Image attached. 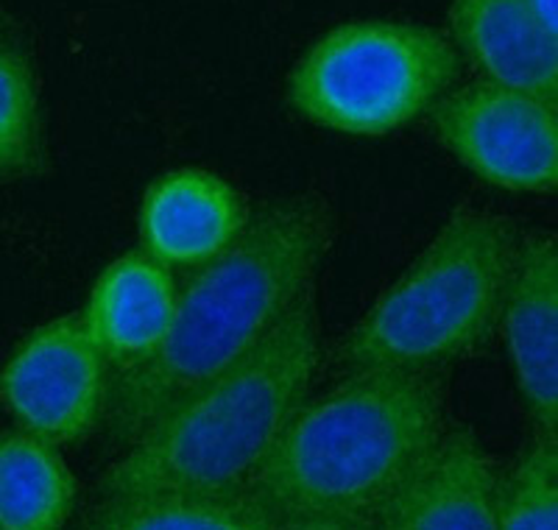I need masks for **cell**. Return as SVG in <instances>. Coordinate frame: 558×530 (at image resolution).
<instances>
[{
    "label": "cell",
    "instance_id": "obj_3",
    "mask_svg": "<svg viewBox=\"0 0 558 530\" xmlns=\"http://www.w3.org/2000/svg\"><path fill=\"white\" fill-rule=\"evenodd\" d=\"M318 363L322 322L307 288L241 360L159 413L109 463L101 494L246 489L279 430L313 394Z\"/></svg>",
    "mask_w": 558,
    "mask_h": 530
},
{
    "label": "cell",
    "instance_id": "obj_8",
    "mask_svg": "<svg viewBox=\"0 0 558 530\" xmlns=\"http://www.w3.org/2000/svg\"><path fill=\"white\" fill-rule=\"evenodd\" d=\"M500 324L517 388L539 433L558 424V254L550 234L520 240Z\"/></svg>",
    "mask_w": 558,
    "mask_h": 530
},
{
    "label": "cell",
    "instance_id": "obj_1",
    "mask_svg": "<svg viewBox=\"0 0 558 530\" xmlns=\"http://www.w3.org/2000/svg\"><path fill=\"white\" fill-rule=\"evenodd\" d=\"M332 229L318 196L279 198L248 215L227 249L193 268L157 349L109 372V436L132 444L177 399L241 360L313 288Z\"/></svg>",
    "mask_w": 558,
    "mask_h": 530
},
{
    "label": "cell",
    "instance_id": "obj_12",
    "mask_svg": "<svg viewBox=\"0 0 558 530\" xmlns=\"http://www.w3.org/2000/svg\"><path fill=\"white\" fill-rule=\"evenodd\" d=\"M450 28L483 76L558 104V34L525 0H452Z\"/></svg>",
    "mask_w": 558,
    "mask_h": 530
},
{
    "label": "cell",
    "instance_id": "obj_2",
    "mask_svg": "<svg viewBox=\"0 0 558 530\" xmlns=\"http://www.w3.org/2000/svg\"><path fill=\"white\" fill-rule=\"evenodd\" d=\"M436 374L352 372L307 397L246 492L268 530H368L445 430Z\"/></svg>",
    "mask_w": 558,
    "mask_h": 530
},
{
    "label": "cell",
    "instance_id": "obj_13",
    "mask_svg": "<svg viewBox=\"0 0 558 530\" xmlns=\"http://www.w3.org/2000/svg\"><path fill=\"white\" fill-rule=\"evenodd\" d=\"M76 478L57 444L0 433V530H59L76 508Z\"/></svg>",
    "mask_w": 558,
    "mask_h": 530
},
{
    "label": "cell",
    "instance_id": "obj_5",
    "mask_svg": "<svg viewBox=\"0 0 558 530\" xmlns=\"http://www.w3.org/2000/svg\"><path fill=\"white\" fill-rule=\"evenodd\" d=\"M461 76L441 32L405 20H352L296 62L286 98L296 115L349 137H383L433 109Z\"/></svg>",
    "mask_w": 558,
    "mask_h": 530
},
{
    "label": "cell",
    "instance_id": "obj_6",
    "mask_svg": "<svg viewBox=\"0 0 558 530\" xmlns=\"http://www.w3.org/2000/svg\"><path fill=\"white\" fill-rule=\"evenodd\" d=\"M438 143L477 179L511 193H547L558 182V104L481 79L433 104Z\"/></svg>",
    "mask_w": 558,
    "mask_h": 530
},
{
    "label": "cell",
    "instance_id": "obj_15",
    "mask_svg": "<svg viewBox=\"0 0 558 530\" xmlns=\"http://www.w3.org/2000/svg\"><path fill=\"white\" fill-rule=\"evenodd\" d=\"M43 165V120L26 51L0 34V182L32 177Z\"/></svg>",
    "mask_w": 558,
    "mask_h": 530
},
{
    "label": "cell",
    "instance_id": "obj_9",
    "mask_svg": "<svg viewBox=\"0 0 558 530\" xmlns=\"http://www.w3.org/2000/svg\"><path fill=\"white\" fill-rule=\"evenodd\" d=\"M495 461L470 430H441L383 511L380 530H495Z\"/></svg>",
    "mask_w": 558,
    "mask_h": 530
},
{
    "label": "cell",
    "instance_id": "obj_10",
    "mask_svg": "<svg viewBox=\"0 0 558 530\" xmlns=\"http://www.w3.org/2000/svg\"><path fill=\"white\" fill-rule=\"evenodd\" d=\"M246 218V204L227 179L182 168L148 188L140 207V243L168 268H196L227 249Z\"/></svg>",
    "mask_w": 558,
    "mask_h": 530
},
{
    "label": "cell",
    "instance_id": "obj_16",
    "mask_svg": "<svg viewBox=\"0 0 558 530\" xmlns=\"http://www.w3.org/2000/svg\"><path fill=\"white\" fill-rule=\"evenodd\" d=\"M558 525V442L533 438L511 472L497 480V528L556 530Z\"/></svg>",
    "mask_w": 558,
    "mask_h": 530
},
{
    "label": "cell",
    "instance_id": "obj_17",
    "mask_svg": "<svg viewBox=\"0 0 558 530\" xmlns=\"http://www.w3.org/2000/svg\"><path fill=\"white\" fill-rule=\"evenodd\" d=\"M525 3L547 32L558 34V0H525Z\"/></svg>",
    "mask_w": 558,
    "mask_h": 530
},
{
    "label": "cell",
    "instance_id": "obj_14",
    "mask_svg": "<svg viewBox=\"0 0 558 530\" xmlns=\"http://www.w3.org/2000/svg\"><path fill=\"white\" fill-rule=\"evenodd\" d=\"M84 525L96 530H268L266 517L246 489L101 494V503L89 511Z\"/></svg>",
    "mask_w": 558,
    "mask_h": 530
},
{
    "label": "cell",
    "instance_id": "obj_18",
    "mask_svg": "<svg viewBox=\"0 0 558 530\" xmlns=\"http://www.w3.org/2000/svg\"><path fill=\"white\" fill-rule=\"evenodd\" d=\"M0 34H7V32H3V23H0Z\"/></svg>",
    "mask_w": 558,
    "mask_h": 530
},
{
    "label": "cell",
    "instance_id": "obj_7",
    "mask_svg": "<svg viewBox=\"0 0 558 530\" xmlns=\"http://www.w3.org/2000/svg\"><path fill=\"white\" fill-rule=\"evenodd\" d=\"M109 366L82 313L34 329L0 369V405L17 427L64 447L98 427Z\"/></svg>",
    "mask_w": 558,
    "mask_h": 530
},
{
    "label": "cell",
    "instance_id": "obj_11",
    "mask_svg": "<svg viewBox=\"0 0 558 530\" xmlns=\"http://www.w3.org/2000/svg\"><path fill=\"white\" fill-rule=\"evenodd\" d=\"M177 293L173 268L143 249L104 268L82 318L109 372L134 366L157 349L171 324Z\"/></svg>",
    "mask_w": 558,
    "mask_h": 530
},
{
    "label": "cell",
    "instance_id": "obj_4",
    "mask_svg": "<svg viewBox=\"0 0 558 530\" xmlns=\"http://www.w3.org/2000/svg\"><path fill=\"white\" fill-rule=\"evenodd\" d=\"M517 249L506 218L456 213L343 338L338 366L438 374L481 349L500 327Z\"/></svg>",
    "mask_w": 558,
    "mask_h": 530
}]
</instances>
